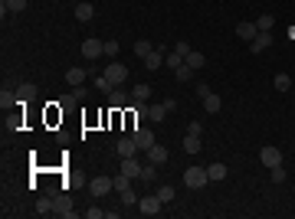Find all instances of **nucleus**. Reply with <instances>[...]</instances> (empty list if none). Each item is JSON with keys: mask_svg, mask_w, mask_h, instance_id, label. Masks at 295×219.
I'll return each mask as SVG.
<instances>
[{"mask_svg": "<svg viewBox=\"0 0 295 219\" xmlns=\"http://www.w3.org/2000/svg\"><path fill=\"white\" fill-rule=\"evenodd\" d=\"M184 183L190 190H203L210 183V177H207V167H187L184 170Z\"/></svg>", "mask_w": 295, "mask_h": 219, "instance_id": "obj_1", "label": "nucleus"}, {"mask_svg": "<svg viewBox=\"0 0 295 219\" xmlns=\"http://www.w3.org/2000/svg\"><path fill=\"white\" fill-rule=\"evenodd\" d=\"M132 138H135V144H138V150H148V147H154V131H145V128H138L135 125L132 128Z\"/></svg>", "mask_w": 295, "mask_h": 219, "instance_id": "obj_2", "label": "nucleus"}, {"mask_svg": "<svg viewBox=\"0 0 295 219\" xmlns=\"http://www.w3.org/2000/svg\"><path fill=\"white\" fill-rule=\"evenodd\" d=\"M102 75H105V78H109V82H112V85H122V82H125V78H128V66H122V63H112L109 66V69H105V72H102Z\"/></svg>", "mask_w": 295, "mask_h": 219, "instance_id": "obj_3", "label": "nucleus"}, {"mask_svg": "<svg viewBox=\"0 0 295 219\" xmlns=\"http://www.w3.org/2000/svg\"><path fill=\"white\" fill-rule=\"evenodd\" d=\"M138 210L145 213V216H157V213L164 210V203L157 200V196H141V200H138Z\"/></svg>", "mask_w": 295, "mask_h": 219, "instance_id": "obj_4", "label": "nucleus"}, {"mask_svg": "<svg viewBox=\"0 0 295 219\" xmlns=\"http://www.w3.org/2000/svg\"><path fill=\"white\" fill-rule=\"evenodd\" d=\"M259 160H263V164L272 170V167H279V164H282V150H279V147H269V144H266V147L259 150Z\"/></svg>", "mask_w": 295, "mask_h": 219, "instance_id": "obj_5", "label": "nucleus"}, {"mask_svg": "<svg viewBox=\"0 0 295 219\" xmlns=\"http://www.w3.org/2000/svg\"><path fill=\"white\" fill-rule=\"evenodd\" d=\"M89 190H92V196H105V193L115 190V180H112V177H95V180L89 183Z\"/></svg>", "mask_w": 295, "mask_h": 219, "instance_id": "obj_6", "label": "nucleus"}, {"mask_svg": "<svg viewBox=\"0 0 295 219\" xmlns=\"http://www.w3.org/2000/svg\"><path fill=\"white\" fill-rule=\"evenodd\" d=\"M171 111H174L171 98H167L164 105H151V108H148V121H164V115H171Z\"/></svg>", "mask_w": 295, "mask_h": 219, "instance_id": "obj_7", "label": "nucleus"}, {"mask_svg": "<svg viewBox=\"0 0 295 219\" xmlns=\"http://www.w3.org/2000/svg\"><path fill=\"white\" fill-rule=\"evenodd\" d=\"M102 53H105V43H102V39H86V43H82V56H86V59H99Z\"/></svg>", "mask_w": 295, "mask_h": 219, "instance_id": "obj_8", "label": "nucleus"}, {"mask_svg": "<svg viewBox=\"0 0 295 219\" xmlns=\"http://www.w3.org/2000/svg\"><path fill=\"white\" fill-rule=\"evenodd\" d=\"M122 173L132 177V180H141V164L135 160V157H122Z\"/></svg>", "mask_w": 295, "mask_h": 219, "instance_id": "obj_9", "label": "nucleus"}, {"mask_svg": "<svg viewBox=\"0 0 295 219\" xmlns=\"http://www.w3.org/2000/svg\"><path fill=\"white\" fill-rule=\"evenodd\" d=\"M115 150H118V157H135L138 154V144H135V138H122L115 144Z\"/></svg>", "mask_w": 295, "mask_h": 219, "instance_id": "obj_10", "label": "nucleus"}, {"mask_svg": "<svg viewBox=\"0 0 295 219\" xmlns=\"http://www.w3.org/2000/svg\"><path fill=\"white\" fill-rule=\"evenodd\" d=\"M109 105H112L115 111H122L125 105H128V92H122V88H112V92H109Z\"/></svg>", "mask_w": 295, "mask_h": 219, "instance_id": "obj_11", "label": "nucleus"}, {"mask_svg": "<svg viewBox=\"0 0 295 219\" xmlns=\"http://www.w3.org/2000/svg\"><path fill=\"white\" fill-rule=\"evenodd\" d=\"M92 16H95V7L89 3V0H86V3H76V20H79V23H89Z\"/></svg>", "mask_w": 295, "mask_h": 219, "instance_id": "obj_12", "label": "nucleus"}, {"mask_svg": "<svg viewBox=\"0 0 295 219\" xmlns=\"http://www.w3.org/2000/svg\"><path fill=\"white\" fill-rule=\"evenodd\" d=\"M256 33H259L256 23H240V26H236V36L246 39V43H253V39H256Z\"/></svg>", "mask_w": 295, "mask_h": 219, "instance_id": "obj_13", "label": "nucleus"}, {"mask_svg": "<svg viewBox=\"0 0 295 219\" xmlns=\"http://www.w3.org/2000/svg\"><path fill=\"white\" fill-rule=\"evenodd\" d=\"M148 160L161 167L164 160H167V147H161V144H154V147H148Z\"/></svg>", "mask_w": 295, "mask_h": 219, "instance_id": "obj_14", "label": "nucleus"}, {"mask_svg": "<svg viewBox=\"0 0 295 219\" xmlns=\"http://www.w3.org/2000/svg\"><path fill=\"white\" fill-rule=\"evenodd\" d=\"M269 43H272V36L259 30V33H256V39L249 43V49H253V53H263V49H269Z\"/></svg>", "mask_w": 295, "mask_h": 219, "instance_id": "obj_15", "label": "nucleus"}, {"mask_svg": "<svg viewBox=\"0 0 295 219\" xmlns=\"http://www.w3.org/2000/svg\"><path fill=\"white\" fill-rule=\"evenodd\" d=\"M53 203H56V213H59V216H66V219H72V216H76V210L69 206V200H66V196H56Z\"/></svg>", "mask_w": 295, "mask_h": 219, "instance_id": "obj_16", "label": "nucleus"}, {"mask_svg": "<svg viewBox=\"0 0 295 219\" xmlns=\"http://www.w3.org/2000/svg\"><path fill=\"white\" fill-rule=\"evenodd\" d=\"M184 63H187V56H184V53H177V49L164 56V66H167V69H177V66H184Z\"/></svg>", "mask_w": 295, "mask_h": 219, "instance_id": "obj_17", "label": "nucleus"}, {"mask_svg": "<svg viewBox=\"0 0 295 219\" xmlns=\"http://www.w3.org/2000/svg\"><path fill=\"white\" fill-rule=\"evenodd\" d=\"M220 108H223V102H220V95H213V92H210L207 98H203V111H210V115H217Z\"/></svg>", "mask_w": 295, "mask_h": 219, "instance_id": "obj_18", "label": "nucleus"}, {"mask_svg": "<svg viewBox=\"0 0 295 219\" xmlns=\"http://www.w3.org/2000/svg\"><path fill=\"white\" fill-rule=\"evenodd\" d=\"M207 177H210V183L226 180V167H223V164H210V167H207Z\"/></svg>", "mask_w": 295, "mask_h": 219, "instance_id": "obj_19", "label": "nucleus"}, {"mask_svg": "<svg viewBox=\"0 0 295 219\" xmlns=\"http://www.w3.org/2000/svg\"><path fill=\"white\" fill-rule=\"evenodd\" d=\"M184 150L187 154H200V134H187L184 138Z\"/></svg>", "mask_w": 295, "mask_h": 219, "instance_id": "obj_20", "label": "nucleus"}, {"mask_svg": "<svg viewBox=\"0 0 295 219\" xmlns=\"http://www.w3.org/2000/svg\"><path fill=\"white\" fill-rule=\"evenodd\" d=\"M187 66H190V69H203V66H207V56L190 49V53H187Z\"/></svg>", "mask_w": 295, "mask_h": 219, "instance_id": "obj_21", "label": "nucleus"}, {"mask_svg": "<svg viewBox=\"0 0 295 219\" xmlns=\"http://www.w3.org/2000/svg\"><path fill=\"white\" fill-rule=\"evenodd\" d=\"M66 82H69L72 88H76V85H86V72H82V69H69V72H66Z\"/></svg>", "mask_w": 295, "mask_h": 219, "instance_id": "obj_22", "label": "nucleus"}, {"mask_svg": "<svg viewBox=\"0 0 295 219\" xmlns=\"http://www.w3.org/2000/svg\"><path fill=\"white\" fill-rule=\"evenodd\" d=\"M132 98H135V102H148V98H151V85H145V82L135 85L132 88Z\"/></svg>", "mask_w": 295, "mask_h": 219, "instance_id": "obj_23", "label": "nucleus"}, {"mask_svg": "<svg viewBox=\"0 0 295 219\" xmlns=\"http://www.w3.org/2000/svg\"><path fill=\"white\" fill-rule=\"evenodd\" d=\"M141 180L145 183H157V164H145L141 167Z\"/></svg>", "mask_w": 295, "mask_h": 219, "instance_id": "obj_24", "label": "nucleus"}, {"mask_svg": "<svg viewBox=\"0 0 295 219\" xmlns=\"http://www.w3.org/2000/svg\"><path fill=\"white\" fill-rule=\"evenodd\" d=\"M148 118V105L145 102H135V108H132V125H138V121H145Z\"/></svg>", "mask_w": 295, "mask_h": 219, "instance_id": "obj_25", "label": "nucleus"}, {"mask_svg": "<svg viewBox=\"0 0 295 219\" xmlns=\"http://www.w3.org/2000/svg\"><path fill=\"white\" fill-rule=\"evenodd\" d=\"M145 66H148L151 72L161 69V66H164V56H161V53H148V56H145Z\"/></svg>", "mask_w": 295, "mask_h": 219, "instance_id": "obj_26", "label": "nucleus"}, {"mask_svg": "<svg viewBox=\"0 0 295 219\" xmlns=\"http://www.w3.org/2000/svg\"><path fill=\"white\" fill-rule=\"evenodd\" d=\"M154 196L161 200V203H171V200H174V187H167V183H161V187L154 190Z\"/></svg>", "mask_w": 295, "mask_h": 219, "instance_id": "obj_27", "label": "nucleus"}, {"mask_svg": "<svg viewBox=\"0 0 295 219\" xmlns=\"http://www.w3.org/2000/svg\"><path fill=\"white\" fill-rule=\"evenodd\" d=\"M190 72H194V69H190V66H177V69H174V78H177V82H190Z\"/></svg>", "mask_w": 295, "mask_h": 219, "instance_id": "obj_28", "label": "nucleus"}, {"mask_svg": "<svg viewBox=\"0 0 295 219\" xmlns=\"http://www.w3.org/2000/svg\"><path fill=\"white\" fill-rule=\"evenodd\" d=\"M135 53H138L141 59H145L148 53H154V46H151V43H148V39H138V43H135Z\"/></svg>", "mask_w": 295, "mask_h": 219, "instance_id": "obj_29", "label": "nucleus"}, {"mask_svg": "<svg viewBox=\"0 0 295 219\" xmlns=\"http://www.w3.org/2000/svg\"><path fill=\"white\" fill-rule=\"evenodd\" d=\"M276 88H279V92H289V88H292V78H289L286 72H279V75H276Z\"/></svg>", "mask_w": 295, "mask_h": 219, "instance_id": "obj_30", "label": "nucleus"}, {"mask_svg": "<svg viewBox=\"0 0 295 219\" xmlns=\"http://www.w3.org/2000/svg\"><path fill=\"white\" fill-rule=\"evenodd\" d=\"M135 203H138V193H135L132 187L122 190V206H135Z\"/></svg>", "mask_w": 295, "mask_h": 219, "instance_id": "obj_31", "label": "nucleus"}, {"mask_svg": "<svg viewBox=\"0 0 295 219\" xmlns=\"http://www.w3.org/2000/svg\"><path fill=\"white\" fill-rule=\"evenodd\" d=\"M256 26H259V30H263V33H269L272 26H276V20H272L269 13H263V16H259V20H256Z\"/></svg>", "mask_w": 295, "mask_h": 219, "instance_id": "obj_32", "label": "nucleus"}, {"mask_svg": "<svg viewBox=\"0 0 295 219\" xmlns=\"http://www.w3.org/2000/svg\"><path fill=\"white\" fill-rule=\"evenodd\" d=\"M3 7H7L10 13H20V10H26V0H3Z\"/></svg>", "mask_w": 295, "mask_h": 219, "instance_id": "obj_33", "label": "nucleus"}, {"mask_svg": "<svg viewBox=\"0 0 295 219\" xmlns=\"http://www.w3.org/2000/svg\"><path fill=\"white\" fill-rule=\"evenodd\" d=\"M112 180H115V190H118V193L132 187V177H125V173H118V177H112Z\"/></svg>", "mask_w": 295, "mask_h": 219, "instance_id": "obj_34", "label": "nucleus"}, {"mask_svg": "<svg viewBox=\"0 0 295 219\" xmlns=\"http://www.w3.org/2000/svg\"><path fill=\"white\" fill-rule=\"evenodd\" d=\"M272 183H286V167H272Z\"/></svg>", "mask_w": 295, "mask_h": 219, "instance_id": "obj_35", "label": "nucleus"}, {"mask_svg": "<svg viewBox=\"0 0 295 219\" xmlns=\"http://www.w3.org/2000/svg\"><path fill=\"white\" fill-rule=\"evenodd\" d=\"M53 200H39V203H36V213H43V216H46V213H53Z\"/></svg>", "mask_w": 295, "mask_h": 219, "instance_id": "obj_36", "label": "nucleus"}, {"mask_svg": "<svg viewBox=\"0 0 295 219\" xmlns=\"http://www.w3.org/2000/svg\"><path fill=\"white\" fill-rule=\"evenodd\" d=\"M95 85H99V88H102V92H112V88H115V85H112V82H109V78H105V75H102V78H99V82H95Z\"/></svg>", "mask_w": 295, "mask_h": 219, "instance_id": "obj_37", "label": "nucleus"}, {"mask_svg": "<svg viewBox=\"0 0 295 219\" xmlns=\"http://www.w3.org/2000/svg\"><path fill=\"white\" fill-rule=\"evenodd\" d=\"M105 53H109V56L118 53V43H115V39H105Z\"/></svg>", "mask_w": 295, "mask_h": 219, "instance_id": "obj_38", "label": "nucleus"}, {"mask_svg": "<svg viewBox=\"0 0 295 219\" xmlns=\"http://www.w3.org/2000/svg\"><path fill=\"white\" fill-rule=\"evenodd\" d=\"M197 95H200V102L210 95V85H207V82H200V85H197Z\"/></svg>", "mask_w": 295, "mask_h": 219, "instance_id": "obj_39", "label": "nucleus"}, {"mask_svg": "<svg viewBox=\"0 0 295 219\" xmlns=\"http://www.w3.org/2000/svg\"><path fill=\"white\" fill-rule=\"evenodd\" d=\"M86 216L89 219H102V216H105V210H86Z\"/></svg>", "mask_w": 295, "mask_h": 219, "instance_id": "obj_40", "label": "nucleus"}, {"mask_svg": "<svg viewBox=\"0 0 295 219\" xmlns=\"http://www.w3.org/2000/svg\"><path fill=\"white\" fill-rule=\"evenodd\" d=\"M72 98H76V102H82V98H86V88H82V85H76V92H72Z\"/></svg>", "mask_w": 295, "mask_h": 219, "instance_id": "obj_41", "label": "nucleus"}, {"mask_svg": "<svg viewBox=\"0 0 295 219\" xmlns=\"http://www.w3.org/2000/svg\"><path fill=\"white\" fill-rule=\"evenodd\" d=\"M187 131H190V134H200L203 125H200V121H190V128H187Z\"/></svg>", "mask_w": 295, "mask_h": 219, "instance_id": "obj_42", "label": "nucleus"}]
</instances>
